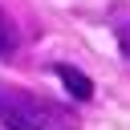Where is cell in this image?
Wrapping results in <instances>:
<instances>
[{"instance_id":"6da1fadb","label":"cell","mask_w":130,"mask_h":130,"mask_svg":"<svg viewBox=\"0 0 130 130\" xmlns=\"http://www.w3.org/2000/svg\"><path fill=\"white\" fill-rule=\"evenodd\" d=\"M0 126L4 130H81V118L65 102H49L20 85H0Z\"/></svg>"},{"instance_id":"7a4b0ae2","label":"cell","mask_w":130,"mask_h":130,"mask_svg":"<svg viewBox=\"0 0 130 130\" xmlns=\"http://www.w3.org/2000/svg\"><path fill=\"white\" fill-rule=\"evenodd\" d=\"M53 77L65 85V93H69L73 102H89V98H93V81H89L77 65H69V61H57V65H53Z\"/></svg>"},{"instance_id":"3957f363","label":"cell","mask_w":130,"mask_h":130,"mask_svg":"<svg viewBox=\"0 0 130 130\" xmlns=\"http://www.w3.org/2000/svg\"><path fill=\"white\" fill-rule=\"evenodd\" d=\"M16 49V28H12V20L4 16V8H0V57H8Z\"/></svg>"},{"instance_id":"277c9868","label":"cell","mask_w":130,"mask_h":130,"mask_svg":"<svg viewBox=\"0 0 130 130\" xmlns=\"http://www.w3.org/2000/svg\"><path fill=\"white\" fill-rule=\"evenodd\" d=\"M118 49H122V57L130 61V24H122V28H118Z\"/></svg>"}]
</instances>
